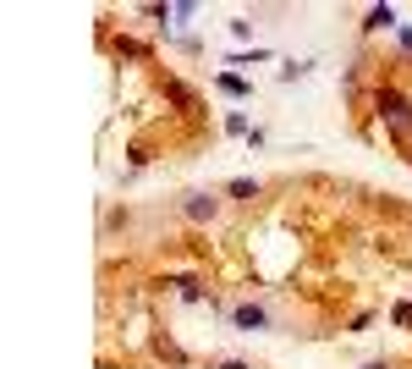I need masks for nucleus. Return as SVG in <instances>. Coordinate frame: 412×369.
<instances>
[{"mask_svg": "<svg viewBox=\"0 0 412 369\" xmlns=\"http://www.w3.org/2000/svg\"><path fill=\"white\" fill-rule=\"evenodd\" d=\"M214 210H220V204H214L209 193H193V199H187V215H193V221H209Z\"/></svg>", "mask_w": 412, "mask_h": 369, "instance_id": "nucleus-3", "label": "nucleus"}, {"mask_svg": "<svg viewBox=\"0 0 412 369\" xmlns=\"http://www.w3.org/2000/svg\"><path fill=\"white\" fill-rule=\"evenodd\" d=\"M374 105H379V116H385L390 127H412V99H402L396 88H379V99H374Z\"/></svg>", "mask_w": 412, "mask_h": 369, "instance_id": "nucleus-1", "label": "nucleus"}, {"mask_svg": "<svg viewBox=\"0 0 412 369\" xmlns=\"http://www.w3.org/2000/svg\"><path fill=\"white\" fill-rule=\"evenodd\" d=\"M231 320H237V325H242V331H264V325H270V314H264V309H259V303H242V309H237V314H231Z\"/></svg>", "mask_w": 412, "mask_h": 369, "instance_id": "nucleus-2", "label": "nucleus"}, {"mask_svg": "<svg viewBox=\"0 0 412 369\" xmlns=\"http://www.w3.org/2000/svg\"><path fill=\"white\" fill-rule=\"evenodd\" d=\"M368 369H390V364H368Z\"/></svg>", "mask_w": 412, "mask_h": 369, "instance_id": "nucleus-7", "label": "nucleus"}, {"mask_svg": "<svg viewBox=\"0 0 412 369\" xmlns=\"http://www.w3.org/2000/svg\"><path fill=\"white\" fill-rule=\"evenodd\" d=\"M390 22H396V11H390V6H379V11H368V28H390Z\"/></svg>", "mask_w": 412, "mask_h": 369, "instance_id": "nucleus-5", "label": "nucleus"}, {"mask_svg": "<svg viewBox=\"0 0 412 369\" xmlns=\"http://www.w3.org/2000/svg\"><path fill=\"white\" fill-rule=\"evenodd\" d=\"M214 369H248V364H237V359H231V364H214Z\"/></svg>", "mask_w": 412, "mask_h": 369, "instance_id": "nucleus-6", "label": "nucleus"}, {"mask_svg": "<svg viewBox=\"0 0 412 369\" xmlns=\"http://www.w3.org/2000/svg\"><path fill=\"white\" fill-rule=\"evenodd\" d=\"M225 193H231V199H259V182H248V177H237V182H225Z\"/></svg>", "mask_w": 412, "mask_h": 369, "instance_id": "nucleus-4", "label": "nucleus"}]
</instances>
